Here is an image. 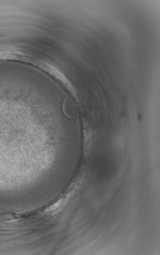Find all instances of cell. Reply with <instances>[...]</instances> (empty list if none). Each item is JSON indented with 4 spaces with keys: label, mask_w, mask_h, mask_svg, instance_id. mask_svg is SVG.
<instances>
[{
    "label": "cell",
    "mask_w": 160,
    "mask_h": 255,
    "mask_svg": "<svg viewBox=\"0 0 160 255\" xmlns=\"http://www.w3.org/2000/svg\"><path fill=\"white\" fill-rule=\"evenodd\" d=\"M32 65L45 72L65 88L72 97L78 101L77 94L74 86L62 72L57 67L45 60L35 58Z\"/></svg>",
    "instance_id": "1"
}]
</instances>
